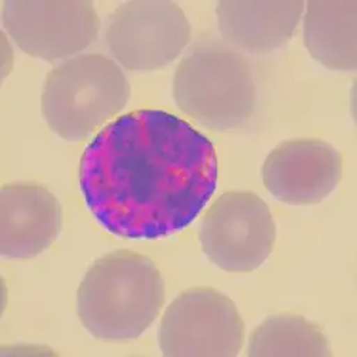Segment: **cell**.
<instances>
[{
	"label": "cell",
	"mask_w": 357,
	"mask_h": 357,
	"mask_svg": "<svg viewBox=\"0 0 357 357\" xmlns=\"http://www.w3.org/2000/svg\"><path fill=\"white\" fill-rule=\"evenodd\" d=\"M212 142L183 119L144 109L117 117L87 144L79 185L109 233L155 241L186 229L218 186Z\"/></svg>",
	"instance_id": "cell-1"
},
{
	"label": "cell",
	"mask_w": 357,
	"mask_h": 357,
	"mask_svg": "<svg viewBox=\"0 0 357 357\" xmlns=\"http://www.w3.org/2000/svg\"><path fill=\"white\" fill-rule=\"evenodd\" d=\"M165 296L155 263L122 249L98 259L87 271L77 291V314L98 339L130 340L155 321Z\"/></svg>",
	"instance_id": "cell-2"
},
{
	"label": "cell",
	"mask_w": 357,
	"mask_h": 357,
	"mask_svg": "<svg viewBox=\"0 0 357 357\" xmlns=\"http://www.w3.org/2000/svg\"><path fill=\"white\" fill-rule=\"evenodd\" d=\"M177 106L215 130L245 126L257 105V86L246 59L216 40L197 45L177 66Z\"/></svg>",
	"instance_id": "cell-3"
},
{
	"label": "cell",
	"mask_w": 357,
	"mask_h": 357,
	"mask_svg": "<svg viewBox=\"0 0 357 357\" xmlns=\"http://www.w3.org/2000/svg\"><path fill=\"white\" fill-rule=\"evenodd\" d=\"M129 96L126 76L112 59L99 53L80 54L47 75L42 113L52 132L77 142L121 112Z\"/></svg>",
	"instance_id": "cell-4"
},
{
	"label": "cell",
	"mask_w": 357,
	"mask_h": 357,
	"mask_svg": "<svg viewBox=\"0 0 357 357\" xmlns=\"http://www.w3.org/2000/svg\"><path fill=\"white\" fill-rule=\"evenodd\" d=\"M245 339V323L229 297L211 287L178 294L167 307L159 329L165 356L234 357Z\"/></svg>",
	"instance_id": "cell-5"
},
{
	"label": "cell",
	"mask_w": 357,
	"mask_h": 357,
	"mask_svg": "<svg viewBox=\"0 0 357 357\" xmlns=\"http://www.w3.org/2000/svg\"><path fill=\"white\" fill-rule=\"evenodd\" d=\"M199 239L204 255L226 272H252L271 256L276 225L252 192H226L206 212Z\"/></svg>",
	"instance_id": "cell-6"
},
{
	"label": "cell",
	"mask_w": 357,
	"mask_h": 357,
	"mask_svg": "<svg viewBox=\"0 0 357 357\" xmlns=\"http://www.w3.org/2000/svg\"><path fill=\"white\" fill-rule=\"evenodd\" d=\"M192 35L185 12L166 0H133L110 16L106 43L116 61L136 72L170 65Z\"/></svg>",
	"instance_id": "cell-7"
},
{
	"label": "cell",
	"mask_w": 357,
	"mask_h": 357,
	"mask_svg": "<svg viewBox=\"0 0 357 357\" xmlns=\"http://www.w3.org/2000/svg\"><path fill=\"white\" fill-rule=\"evenodd\" d=\"M3 23L15 43L43 61H61L91 46L100 29L87 0H8Z\"/></svg>",
	"instance_id": "cell-8"
},
{
	"label": "cell",
	"mask_w": 357,
	"mask_h": 357,
	"mask_svg": "<svg viewBox=\"0 0 357 357\" xmlns=\"http://www.w3.org/2000/svg\"><path fill=\"white\" fill-rule=\"evenodd\" d=\"M342 172V156L332 144L297 139L279 144L267 156L261 177L276 199L290 204H314L336 189Z\"/></svg>",
	"instance_id": "cell-9"
},
{
	"label": "cell",
	"mask_w": 357,
	"mask_h": 357,
	"mask_svg": "<svg viewBox=\"0 0 357 357\" xmlns=\"http://www.w3.org/2000/svg\"><path fill=\"white\" fill-rule=\"evenodd\" d=\"M61 229L62 207L47 189L33 183L3 186L0 193V252L3 257H35L56 241Z\"/></svg>",
	"instance_id": "cell-10"
},
{
	"label": "cell",
	"mask_w": 357,
	"mask_h": 357,
	"mask_svg": "<svg viewBox=\"0 0 357 357\" xmlns=\"http://www.w3.org/2000/svg\"><path fill=\"white\" fill-rule=\"evenodd\" d=\"M305 3L225 0L216 9L219 29L227 43L250 53L273 52L294 35Z\"/></svg>",
	"instance_id": "cell-11"
},
{
	"label": "cell",
	"mask_w": 357,
	"mask_h": 357,
	"mask_svg": "<svg viewBox=\"0 0 357 357\" xmlns=\"http://www.w3.org/2000/svg\"><path fill=\"white\" fill-rule=\"evenodd\" d=\"M305 45L314 61L332 70L357 65L356 0H313L306 5Z\"/></svg>",
	"instance_id": "cell-12"
},
{
	"label": "cell",
	"mask_w": 357,
	"mask_h": 357,
	"mask_svg": "<svg viewBox=\"0 0 357 357\" xmlns=\"http://www.w3.org/2000/svg\"><path fill=\"white\" fill-rule=\"evenodd\" d=\"M248 354L329 357L331 344L313 321L297 314H275L266 319L252 333Z\"/></svg>",
	"instance_id": "cell-13"
}]
</instances>
